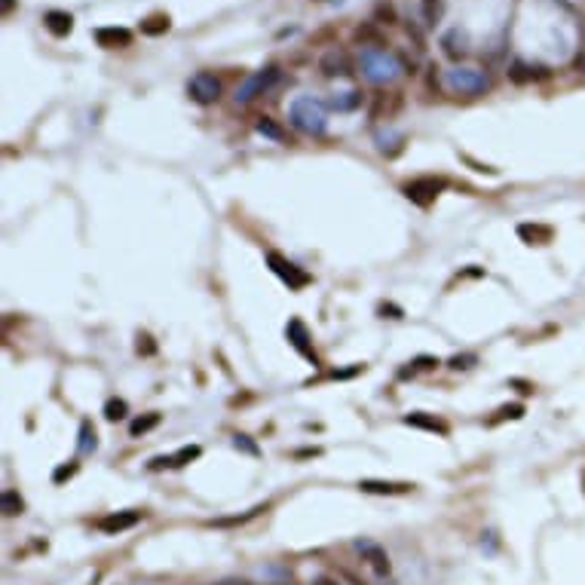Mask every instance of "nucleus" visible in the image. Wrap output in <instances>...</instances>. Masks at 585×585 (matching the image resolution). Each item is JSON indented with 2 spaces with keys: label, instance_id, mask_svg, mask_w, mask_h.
I'll return each instance as SVG.
<instances>
[{
  "label": "nucleus",
  "instance_id": "14",
  "mask_svg": "<svg viewBox=\"0 0 585 585\" xmlns=\"http://www.w3.org/2000/svg\"><path fill=\"white\" fill-rule=\"evenodd\" d=\"M286 337L291 341V346H295L300 356H306L310 361H315L313 350H310V334H306V325H304V322H300V319H291L288 328H286Z\"/></svg>",
  "mask_w": 585,
  "mask_h": 585
},
{
  "label": "nucleus",
  "instance_id": "12",
  "mask_svg": "<svg viewBox=\"0 0 585 585\" xmlns=\"http://www.w3.org/2000/svg\"><path fill=\"white\" fill-rule=\"evenodd\" d=\"M95 40L98 46H104V49H123V46H132V31L129 28H98L95 31Z\"/></svg>",
  "mask_w": 585,
  "mask_h": 585
},
{
  "label": "nucleus",
  "instance_id": "13",
  "mask_svg": "<svg viewBox=\"0 0 585 585\" xmlns=\"http://www.w3.org/2000/svg\"><path fill=\"white\" fill-rule=\"evenodd\" d=\"M407 426L414 429H423V432H432V435H448V423L438 420L435 414H426V411H414L405 417Z\"/></svg>",
  "mask_w": 585,
  "mask_h": 585
},
{
  "label": "nucleus",
  "instance_id": "30",
  "mask_svg": "<svg viewBox=\"0 0 585 585\" xmlns=\"http://www.w3.org/2000/svg\"><path fill=\"white\" fill-rule=\"evenodd\" d=\"M475 365H478L475 352H457V356L448 359V368H453V371H469V368H475Z\"/></svg>",
  "mask_w": 585,
  "mask_h": 585
},
{
  "label": "nucleus",
  "instance_id": "29",
  "mask_svg": "<svg viewBox=\"0 0 585 585\" xmlns=\"http://www.w3.org/2000/svg\"><path fill=\"white\" fill-rule=\"evenodd\" d=\"M199 453H203V448L199 444H187V448H181V451H175L172 453V469H178V466H187L190 460H196Z\"/></svg>",
  "mask_w": 585,
  "mask_h": 585
},
{
  "label": "nucleus",
  "instance_id": "9",
  "mask_svg": "<svg viewBox=\"0 0 585 585\" xmlns=\"http://www.w3.org/2000/svg\"><path fill=\"white\" fill-rule=\"evenodd\" d=\"M319 71L325 77H350V74H356V68H352L350 52L334 46V49H328L325 56L319 58Z\"/></svg>",
  "mask_w": 585,
  "mask_h": 585
},
{
  "label": "nucleus",
  "instance_id": "15",
  "mask_svg": "<svg viewBox=\"0 0 585 585\" xmlns=\"http://www.w3.org/2000/svg\"><path fill=\"white\" fill-rule=\"evenodd\" d=\"M43 25L52 37H68L74 31V15L71 13H61V10H49L43 15Z\"/></svg>",
  "mask_w": 585,
  "mask_h": 585
},
{
  "label": "nucleus",
  "instance_id": "19",
  "mask_svg": "<svg viewBox=\"0 0 585 585\" xmlns=\"http://www.w3.org/2000/svg\"><path fill=\"white\" fill-rule=\"evenodd\" d=\"M169 28H172V19H169L166 13H150L148 19H141V34H148V37H159V34H166Z\"/></svg>",
  "mask_w": 585,
  "mask_h": 585
},
{
  "label": "nucleus",
  "instance_id": "27",
  "mask_svg": "<svg viewBox=\"0 0 585 585\" xmlns=\"http://www.w3.org/2000/svg\"><path fill=\"white\" fill-rule=\"evenodd\" d=\"M457 37H460V31H448V34L442 37V46H444V56L453 58V61H460L466 56V46H457Z\"/></svg>",
  "mask_w": 585,
  "mask_h": 585
},
{
  "label": "nucleus",
  "instance_id": "24",
  "mask_svg": "<svg viewBox=\"0 0 585 585\" xmlns=\"http://www.w3.org/2000/svg\"><path fill=\"white\" fill-rule=\"evenodd\" d=\"M361 92L359 89H350V92H341V95H334L331 98V107H334V111H356V107L361 104Z\"/></svg>",
  "mask_w": 585,
  "mask_h": 585
},
{
  "label": "nucleus",
  "instance_id": "36",
  "mask_svg": "<svg viewBox=\"0 0 585 585\" xmlns=\"http://www.w3.org/2000/svg\"><path fill=\"white\" fill-rule=\"evenodd\" d=\"M138 352H141V356H153V352H157V343H153L150 334H138Z\"/></svg>",
  "mask_w": 585,
  "mask_h": 585
},
{
  "label": "nucleus",
  "instance_id": "35",
  "mask_svg": "<svg viewBox=\"0 0 585 585\" xmlns=\"http://www.w3.org/2000/svg\"><path fill=\"white\" fill-rule=\"evenodd\" d=\"M77 469H80V466H77L74 460H71V463H65V466H58L56 472H52V481H56V484H61V481L74 478V475H77Z\"/></svg>",
  "mask_w": 585,
  "mask_h": 585
},
{
  "label": "nucleus",
  "instance_id": "11",
  "mask_svg": "<svg viewBox=\"0 0 585 585\" xmlns=\"http://www.w3.org/2000/svg\"><path fill=\"white\" fill-rule=\"evenodd\" d=\"M359 490H361V494H377V497H402V494H411L414 484H407V481L361 478V481H359Z\"/></svg>",
  "mask_w": 585,
  "mask_h": 585
},
{
  "label": "nucleus",
  "instance_id": "42",
  "mask_svg": "<svg viewBox=\"0 0 585 585\" xmlns=\"http://www.w3.org/2000/svg\"><path fill=\"white\" fill-rule=\"evenodd\" d=\"M582 481H585V478H582Z\"/></svg>",
  "mask_w": 585,
  "mask_h": 585
},
{
  "label": "nucleus",
  "instance_id": "3",
  "mask_svg": "<svg viewBox=\"0 0 585 585\" xmlns=\"http://www.w3.org/2000/svg\"><path fill=\"white\" fill-rule=\"evenodd\" d=\"M279 77H282V71L276 65H267V68H260V71H255L251 77H245V80L240 83V89H236V104H251L255 98H260V95H267L276 83H279Z\"/></svg>",
  "mask_w": 585,
  "mask_h": 585
},
{
  "label": "nucleus",
  "instance_id": "40",
  "mask_svg": "<svg viewBox=\"0 0 585 585\" xmlns=\"http://www.w3.org/2000/svg\"><path fill=\"white\" fill-rule=\"evenodd\" d=\"M313 585H337L334 579H328V576H319V579H315Z\"/></svg>",
  "mask_w": 585,
  "mask_h": 585
},
{
  "label": "nucleus",
  "instance_id": "41",
  "mask_svg": "<svg viewBox=\"0 0 585 585\" xmlns=\"http://www.w3.org/2000/svg\"><path fill=\"white\" fill-rule=\"evenodd\" d=\"M13 10V0H3V13H10Z\"/></svg>",
  "mask_w": 585,
  "mask_h": 585
},
{
  "label": "nucleus",
  "instance_id": "18",
  "mask_svg": "<svg viewBox=\"0 0 585 585\" xmlns=\"http://www.w3.org/2000/svg\"><path fill=\"white\" fill-rule=\"evenodd\" d=\"M518 236L527 245H545V242H552V227H545V224H518Z\"/></svg>",
  "mask_w": 585,
  "mask_h": 585
},
{
  "label": "nucleus",
  "instance_id": "5",
  "mask_svg": "<svg viewBox=\"0 0 585 585\" xmlns=\"http://www.w3.org/2000/svg\"><path fill=\"white\" fill-rule=\"evenodd\" d=\"M267 264H270V270L279 276L291 291H300L310 286V273H304L295 260H288L286 255H279V251H267Z\"/></svg>",
  "mask_w": 585,
  "mask_h": 585
},
{
  "label": "nucleus",
  "instance_id": "4",
  "mask_svg": "<svg viewBox=\"0 0 585 585\" xmlns=\"http://www.w3.org/2000/svg\"><path fill=\"white\" fill-rule=\"evenodd\" d=\"M444 83H448V89H453L457 95H466V98L484 95V92L490 89V77L478 71V68H453V71L444 74Z\"/></svg>",
  "mask_w": 585,
  "mask_h": 585
},
{
  "label": "nucleus",
  "instance_id": "37",
  "mask_svg": "<svg viewBox=\"0 0 585 585\" xmlns=\"http://www.w3.org/2000/svg\"><path fill=\"white\" fill-rule=\"evenodd\" d=\"M438 3L442 0H423V13H426V19H429V25L435 22V13H438Z\"/></svg>",
  "mask_w": 585,
  "mask_h": 585
},
{
  "label": "nucleus",
  "instance_id": "20",
  "mask_svg": "<svg viewBox=\"0 0 585 585\" xmlns=\"http://www.w3.org/2000/svg\"><path fill=\"white\" fill-rule=\"evenodd\" d=\"M374 22L377 25H396L398 22V10L392 0H374Z\"/></svg>",
  "mask_w": 585,
  "mask_h": 585
},
{
  "label": "nucleus",
  "instance_id": "1",
  "mask_svg": "<svg viewBox=\"0 0 585 585\" xmlns=\"http://www.w3.org/2000/svg\"><path fill=\"white\" fill-rule=\"evenodd\" d=\"M288 120L297 132H306V135H325V129H328L325 104L313 95L295 98V102L288 104Z\"/></svg>",
  "mask_w": 585,
  "mask_h": 585
},
{
  "label": "nucleus",
  "instance_id": "33",
  "mask_svg": "<svg viewBox=\"0 0 585 585\" xmlns=\"http://www.w3.org/2000/svg\"><path fill=\"white\" fill-rule=\"evenodd\" d=\"M518 417H524V405L515 402V405H503V407H499L497 417L490 420V423H499V420H518Z\"/></svg>",
  "mask_w": 585,
  "mask_h": 585
},
{
  "label": "nucleus",
  "instance_id": "25",
  "mask_svg": "<svg viewBox=\"0 0 585 585\" xmlns=\"http://www.w3.org/2000/svg\"><path fill=\"white\" fill-rule=\"evenodd\" d=\"M356 43H361L368 49V46L371 43H380V25H377V22H365V25H359L356 28Z\"/></svg>",
  "mask_w": 585,
  "mask_h": 585
},
{
  "label": "nucleus",
  "instance_id": "7",
  "mask_svg": "<svg viewBox=\"0 0 585 585\" xmlns=\"http://www.w3.org/2000/svg\"><path fill=\"white\" fill-rule=\"evenodd\" d=\"M187 92H190V98H194L196 104H214L221 98V80L214 74H209V71H199V74L190 77Z\"/></svg>",
  "mask_w": 585,
  "mask_h": 585
},
{
  "label": "nucleus",
  "instance_id": "31",
  "mask_svg": "<svg viewBox=\"0 0 585 585\" xmlns=\"http://www.w3.org/2000/svg\"><path fill=\"white\" fill-rule=\"evenodd\" d=\"M126 414H129V405L123 402V398H107V405H104V417L107 420H111V423L114 420H123Z\"/></svg>",
  "mask_w": 585,
  "mask_h": 585
},
{
  "label": "nucleus",
  "instance_id": "26",
  "mask_svg": "<svg viewBox=\"0 0 585 585\" xmlns=\"http://www.w3.org/2000/svg\"><path fill=\"white\" fill-rule=\"evenodd\" d=\"M0 509H3L6 518H15V515L25 512V503H22V497L15 494V490H3V497H0Z\"/></svg>",
  "mask_w": 585,
  "mask_h": 585
},
{
  "label": "nucleus",
  "instance_id": "38",
  "mask_svg": "<svg viewBox=\"0 0 585 585\" xmlns=\"http://www.w3.org/2000/svg\"><path fill=\"white\" fill-rule=\"evenodd\" d=\"M407 37H414V43H417V49H423V34H420V28L414 25V22H407Z\"/></svg>",
  "mask_w": 585,
  "mask_h": 585
},
{
  "label": "nucleus",
  "instance_id": "6",
  "mask_svg": "<svg viewBox=\"0 0 585 585\" xmlns=\"http://www.w3.org/2000/svg\"><path fill=\"white\" fill-rule=\"evenodd\" d=\"M444 187H448V181H444V178H432V175H426V178L407 181L402 187V194L411 199V203H417V205H429V203H435V196L442 194Z\"/></svg>",
  "mask_w": 585,
  "mask_h": 585
},
{
  "label": "nucleus",
  "instance_id": "10",
  "mask_svg": "<svg viewBox=\"0 0 585 585\" xmlns=\"http://www.w3.org/2000/svg\"><path fill=\"white\" fill-rule=\"evenodd\" d=\"M138 521H141V512L126 509V512H111V515H104V518H98L95 527L107 536H117V533H123V530H132Z\"/></svg>",
  "mask_w": 585,
  "mask_h": 585
},
{
  "label": "nucleus",
  "instance_id": "39",
  "mask_svg": "<svg viewBox=\"0 0 585 585\" xmlns=\"http://www.w3.org/2000/svg\"><path fill=\"white\" fill-rule=\"evenodd\" d=\"M484 536H488V552H497V533L494 530H488Z\"/></svg>",
  "mask_w": 585,
  "mask_h": 585
},
{
  "label": "nucleus",
  "instance_id": "28",
  "mask_svg": "<svg viewBox=\"0 0 585 585\" xmlns=\"http://www.w3.org/2000/svg\"><path fill=\"white\" fill-rule=\"evenodd\" d=\"M260 512H267V506H255V509H249L245 515H236V518H218V521H212V524H214V527H233V524H245V521L258 518Z\"/></svg>",
  "mask_w": 585,
  "mask_h": 585
},
{
  "label": "nucleus",
  "instance_id": "23",
  "mask_svg": "<svg viewBox=\"0 0 585 585\" xmlns=\"http://www.w3.org/2000/svg\"><path fill=\"white\" fill-rule=\"evenodd\" d=\"M98 448V435H95V426L89 420L80 423V442H77V451L80 453H92Z\"/></svg>",
  "mask_w": 585,
  "mask_h": 585
},
{
  "label": "nucleus",
  "instance_id": "17",
  "mask_svg": "<svg viewBox=\"0 0 585 585\" xmlns=\"http://www.w3.org/2000/svg\"><path fill=\"white\" fill-rule=\"evenodd\" d=\"M549 77V71L540 65H521V61H515V65L509 68V80L512 83H530V80H545Z\"/></svg>",
  "mask_w": 585,
  "mask_h": 585
},
{
  "label": "nucleus",
  "instance_id": "16",
  "mask_svg": "<svg viewBox=\"0 0 585 585\" xmlns=\"http://www.w3.org/2000/svg\"><path fill=\"white\" fill-rule=\"evenodd\" d=\"M374 141H377V150H380L383 157H398L402 148H405V135L396 132V129H380V132L374 135Z\"/></svg>",
  "mask_w": 585,
  "mask_h": 585
},
{
  "label": "nucleus",
  "instance_id": "8",
  "mask_svg": "<svg viewBox=\"0 0 585 585\" xmlns=\"http://www.w3.org/2000/svg\"><path fill=\"white\" fill-rule=\"evenodd\" d=\"M352 549H356L359 555H361V561H368V564L374 567L377 576H387V573H389V558H387V552H383L380 543L368 540V536H359V540L352 543Z\"/></svg>",
  "mask_w": 585,
  "mask_h": 585
},
{
  "label": "nucleus",
  "instance_id": "34",
  "mask_svg": "<svg viewBox=\"0 0 585 585\" xmlns=\"http://www.w3.org/2000/svg\"><path fill=\"white\" fill-rule=\"evenodd\" d=\"M233 448H236V451H245L249 457H260V448H258L255 442H251L249 435H240V432H236V435H233Z\"/></svg>",
  "mask_w": 585,
  "mask_h": 585
},
{
  "label": "nucleus",
  "instance_id": "21",
  "mask_svg": "<svg viewBox=\"0 0 585 585\" xmlns=\"http://www.w3.org/2000/svg\"><path fill=\"white\" fill-rule=\"evenodd\" d=\"M159 420H163V417H159L157 411H153V414H144V417H135V420H132V426H129V435H132V438L148 435L150 429H157V426H159Z\"/></svg>",
  "mask_w": 585,
  "mask_h": 585
},
{
  "label": "nucleus",
  "instance_id": "22",
  "mask_svg": "<svg viewBox=\"0 0 585 585\" xmlns=\"http://www.w3.org/2000/svg\"><path fill=\"white\" fill-rule=\"evenodd\" d=\"M258 132L264 138H273V141H279V144L288 141V132H286V129H279V123L270 120V117H258Z\"/></svg>",
  "mask_w": 585,
  "mask_h": 585
},
{
  "label": "nucleus",
  "instance_id": "2",
  "mask_svg": "<svg viewBox=\"0 0 585 585\" xmlns=\"http://www.w3.org/2000/svg\"><path fill=\"white\" fill-rule=\"evenodd\" d=\"M359 65H361V74L371 83H389L402 71V58L387 52L383 46H368V49H361Z\"/></svg>",
  "mask_w": 585,
  "mask_h": 585
},
{
  "label": "nucleus",
  "instance_id": "32",
  "mask_svg": "<svg viewBox=\"0 0 585 585\" xmlns=\"http://www.w3.org/2000/svg\"><path fill=\"white\" fill-rule=\"evenodd\" d=\"M432 368H438V359L432 356H417L411 361V368H405L402 377H411V374H417V371H432Z\"/></svg>",
  "mask_w": 585,
  "mask_h": 585
}]
</instances>
